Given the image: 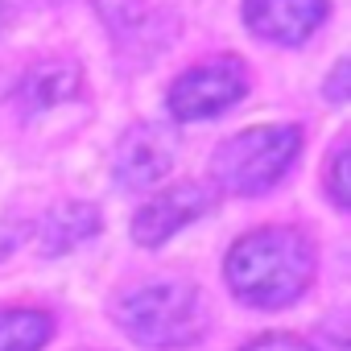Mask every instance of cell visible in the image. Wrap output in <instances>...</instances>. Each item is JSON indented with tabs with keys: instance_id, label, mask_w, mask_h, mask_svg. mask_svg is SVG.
Segmentation results:
<instances>
[{
	"instance_id": "obj_1",
	"label": "cell",
	"mask_w": 351,
	"mask_h": 351,
	"mask_svg": "<svg viewBox=\"0 0 351 351\" xmlns=\"http://www.w3.org/2000/svg\"><path fill=\"white\" fill-rule=\"evenodd\" d=\"M314 277L310 240L293 228H261L228 252V285L240 302L277 310L302 298Z\"/></svg>"
},
{
	"instance_id": "obj_2",
	"label": "cell",
	"mask_w": 351,
	"mask_h": 351,
	"mask_svg": "<svg viewBox=\"0 0 351 351\" xmlns=\"http://www.w3.org/2000/svg\"><path fill=\"white\" fill-rule=\"evenodd\" d=\"M120 326L145 347H186L207 330V302L191 281H149L120 298Z\"/></svg>"
},
{
	"instance_id": "obj_3",
	"label": "cell",
	"mask_w": 351,
	"mask_h": 351,
	"mask_svg": "<svg viewBox=\"0 0 351 351\" xmlns=\"http://www.w3.org/2000/svg\"><path fill=\"white\" fill-rule=\"evenodd\" d=\"M302 149V132L293 124H269L236 132L215 149V182L232 195H261L285 178Z\"/></svg>"
},
{
	"instance_id": "obj_4",
	"label": "cell",
	"mask_w": 351,
	"mask_h": 351,
	"mask_svg": "<svg viewBox=\"0 0 351 351\" xmlns=\"http://www.w3.org/2000/svg\"><path fill=\"white\" fill-rule=\"evenodd\" d=\"M248 91V71L240 58H211L191 66L186 75L173 79L169 87V112L178 120H207L228 112L240 95Z\"/></svg>"
},
{
	"instance_id": "obj_5",
	"label": "cell",
	"mask_w": 351,
	"mask_h": 351,
	"mask_svg": "<svg viewBox=\"0 0 351 351\" xmlns=\"http://www.w3.org/2000/svg\"><path fill=\"white\" fill-rule=\"evenodd\" d=\"M211 203H215L211 191L199 186V182L169 186V191H161L153 203H145V207L136 211V219H132V236H136V244H145V248L165 244L173 232H182L186 223H195L199 215H207Z\"/></svg>"
},
{
	"instance_id": "obj_6",
	"label": "cell",
	"mask_w": 351,
	"mask_h": 351,
	"mask_svg": "<svg viewBox=\"0 0 351 351\" xmlns=\"http://www.w3.org/2000/svg\"><path fill=\"white\" fill-rule=\"evenodd\" d=\"M173 165V132L157 124H136L116 149V178L132 191H149Z\"/></svg>"
},
{
	"instance_id": "obj_7",
	"label": "cell",
	"mask_w": 351,
	"mask_h": 351,
	"mask_svg": "<svg viewBox=\"0 0 351 351\" xmlns=\"http://www.w3.org/2000/svg\"><path fill=\"white\" fill-rule=\"evenodd\" d=\"M326 17V0H244V21L265 42L298 46Z\"/></svg>"
},
{
	"instance_id": "obj_8",
	"label": "cell",
	"mask_w": 351,
	"mask_h": 351,
	"mask_svg": "<svg viewBox=\"0 0 351 351\" xmlns=\"http://www.w3.org/2000/svg\"><path fill=\"white\" fill-rule=\"evenodd\" d=\"M83 87L79 79V66L66 62V58H50V62H38L25 71L21 87H17V99H21V112L38 116V112H50L66 99H75Z\"/></svg>"
},
{
	"instance_id": "obj_9",
	"label": "cell",
	"mask_w": 351,
	"mask_h": 351,
	"mask_svg": "<svg viewBox=\"0 0 351 351\" xmlns=\"http://www.w3.org/2000/svg\"><path fill=\"white\" fill-rule=\"evenodd\" d=\"M95 228H99L95 207H87V203H62V207L50 211L46 223H42V252H46V256H50V252H71V248H79L83 240H91Z\"/></svg>"
},
{
	"instance_id": "obj_10",
	"label": "cell",
	"mask_w": 351,
	"mask_h": 351,
	"mask_svg": "<svg viewBox=\"0 0 351 351\" xmlns=\"http://www.w3.org/2000/svg\"><path fill=\"white\" fill-rule=\"evenodd\" d=\"M50 330L54 322L42 310H0V351H38Z\"/></svg>"
},
{
	"instance_id": "obj_11",
	"label": "cell",
	"mask_w": 351,
	"mask_h": 351,
	"mask_svg": "<svg viewBox=\"0 0 351 351\" xmlns=\"http://www.w3.org/2000/svg\"><path fill=\"white\" fill-rule=\"evenodd\" d=\"M99 13H104V21H108V29L116 34V38H136V29L153 17V9H149V0H99Z\"/></svg>"
},
{
	"instance_id": "obj_12",
	"label": "cell",
	"mask_w": 351,
	"mask_h": 351,
	"mask_svg": "<svg viewBox=\"0 0 351 351\" xmlns=\"http://www.w3.org/2000/svg\"><path fill=\"white\" fill-rule=\"evenodd\" d=\"M347 153H351V145L339 141L335 153H330V161H326V195H330L335 207H347L351 203L347 199Z\"/></svg>"
},
{
	"instance_id": "obj_13",
	"label": "cell",
	"mask_w": 351,
	"mask_h": 351,
	"mask_svg": "<svg viewBox=\"0 0 351 351\" xmlns=\"http://www.w3.org/2000/svg\"><path fill=\"white\" fill-rule=\"evenodd\" d=\"M244 351H314V347L302 343V339H293V335H261V339H252Z\"/></svg>"
},
{
	"instance_id": "obj_14",
	"label": "cell",
	"mask_w": 351,
	"mask_h": 351,
	"mask_svg": "<svg viewBox=\"0 0 351 351\" xmlns=\"http://www.w3.org/2000/svg\"><path fill=\"white\" fill-rule=\"evenodd\" d=\"M347 71H351V66H347V62H339V71H335V79H330V99H335V104H343V99H347Z\"/></svg>"
},
{
	"instance_id": "obj_15",
	"label": "cell",
	"mask_w": 351,
	"mask_h": 351,
	"mask_svg": "<svg viewBox=\"0 0 351 351\" xmlns=\"http://www.w3.org/2000/svg\"><path fill=\"white\" fill-rule=\"evenodd\" d=\"M17 9H21V0H0V29L17 17Z\"/></svg>"
},
{
	"instance_id": "obj_16",
	"label": "cell",
	"mask_w": 351,
	"mask_h": 351,
	"mask_svg": "<svg viewBox=\"0 0 351 351\" xmlns=\"http://www.w3.org/2000/svg\"><path fill=\"white\" fill-rule=\"evenodd\" d=\"M13 244H17V228H0V256H5Z\"/></svg>"
}]
</instances>
